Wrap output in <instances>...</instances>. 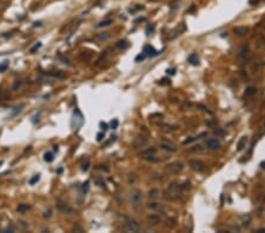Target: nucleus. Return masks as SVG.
Wrapping results in <instances>:
<instances>
[{
	"mask_svg": "<svg viewBox=\"0 0 265 233\" xmlns=\"http://www.w3.org/2000/svg\"><path fill=\"white\" fill-rule=\"evenodd\" d=\"M130 201L133 209L138 210L141 206V201H143V195L141 192L138 188H132L130 192Z\"/></svg>",
	"mask_w": 265,
	"mask_h": 233,
	"instance_id": "nucleus-1",
	"label": "nucleus"
},
{
	"mask_svg": "<svg viewBox=\"0 0 265 233\" xmlns=\"http://www.w3.org/2000/svg\"><path fill=\"white\" fill-rule=\"evenodd\" d=\"M179 190H182L180 188V185H178L177 183H172L169 186V188L165 192V194H164L165 199H167V200H174L177 198H179Z\"/></svg>",
	"mask_w": 265,
	"mask_h": 233,
	"instance_id": "nucleus-2",
	"label": "nucleus"
},
{
	"mask_svg": "<svg viewBox=\"0 0 265 233\" xmlns=\"http://www.w3.org/2000/svg\"><path fill=\"white\" fill-rule=\"evenodd\" d=\"M125 228L129 231V232H134V233H137V232H139L140 231V225L138 224V221L136 220V219H133V218H131V217H126L125 218Z\"/></svg>",
	"mask_w": 265,
	"mask_h": 233,
	"instance_id": "nucleus-3",
	"label": "nucleus"
},
{
	"mask_svg": "<svg viewBox=\"0 0 265 233\" xmlns=\"http://www.w3.org/2000/svg\"><path fill=\"white\" fill-rule=\"evenodd\" d=\"M189 166L194 171V172H198V173H201V172H205L206 171V165L198 160V159H191L189 160Z\"/></svg>",
	"mask_w": 265,
	"mask_h": 233,
	"instance_id": "nucleus-4",
	"label": "nucleus"
},
{
	"mask_svg": "<svg viewBox=\"0 0 265 233\" xmlns=\"http://www.w3.org/2000/svg\"><path fill=\"white\" fill-rule=\"evenodd\" d=\"M166 170H167V172H170L172 174H178L179 172H182L184 170V164L182 161H173L166 166Z\"/></svg>",
	"mask_w": 265,
	"mask_h": 233,
	"instance_id": "nucleus-5",
	"label": "nucleus"
},
{
	"mask_svg": "<svg viewBox=\"0 0 265 233\" xmlns=\"http://www.w3.org/2000/svg\"><path fill=\"white\" fill-rule=\"evenodd\" d=\"M57 209L59 212H62L64 214H71L73 212V209L69 205V204L62 199H58L57 200Z\"/></svg>",
	"mask_w": 265,
	"mask_h": 233,
	"instance_id": "nucleus-6",
	"label": "nucleus"
},
{
	"mask_svg": "<svg viewBox=\"0 0 265 233\" xmlns=\"http://www.w3.org/2000/svg\"><path fill=\"white\" fill-rule=\"evenodd\" d=\"M74 123H76V125H73L74 130L79 128V127L83 125V123H84V116H83L81 112H80L78 108H76V111H74V113H73V124H74Z\"/></svg>",
	"mask_w": 265,
	"mask_h": 233,
	"instance_id": "nucleus-7",
	"label": "nucleus"
},
{
	"mask_svg": "<svg viewBox=\"0 0 265 233\" xmlns=\"http://www.w3.org/2000/svg\"><path fill=\"white\" fill-rule=\"evenodd\" d=\"M159 146H160L162 150H164L166 152H170V153H174L177 151V146L171 141H162L159 144Z\"/></svg>",
	"mask_w": 265,
	"mask_h": 233,
	"instance_id": "nucleus-8",
	"label": "nucleus"
},
{
	"mask_svg": "<svg viewBox=\"0 0 265 233\" xmlns=\"http://www.w3.org/2000/svg\"><path fill=\"white\" fill-rule=\"evenodd\" d=\"M147 207H149L151 211H155V212H159V213H164L165 212V206L160 202H157V201H151L147 204Z\"/></svg>",
	"mask_w": 265,
	"mask_h": 233,
	"instance_id": "nucleus-9",
	"label": "nucleus"
},
{
	"mask_svg": "<svg viewBox=\"0 0 265 233\" xmlns=\"http://www.w3.org/2000/svg\"><path fill=\"white\" fill-rule=\"evenodd\" d=\"M205 145H206V147H208L209 150L215 151V150H218L220 147V141L218 139H216V138H210V139L206 140Z\"/></svg>",
	"mask_w": 265,
	"mask_h": 233,
	"instance_id": "nucleus-10",
	"label": "nucleus"
},
{
	"mask_svg": "<svg viewBox=\"0 0 265 233\" xmlns=\"http://www.w3.org/2000/svg\"><path fill=\"white\" fill-rule=\"evenodd\" d=\"M143 53L145 54V57H150V58L157 57L159 54V52L156 48H153L151 45H145L144 46V50H143Z\"/></svg>",
	"mask_w": 265,
	"mask_h": 233,
	"instance_id": "nucleus-11",
	"label": "nucleus"
},
{
	"mask_svg": "<svg viewBox=\"0 0 265 233\" xmlns=\"http://www.w3.org/2000/svg\"><path fill=\"white\" fill-rule=\"evenodd\" d=\"M146 144H147V139H146L144 135H139V137H137V138L134 139V141H133V149H134V150L141 149V147L145 146Z\"/></svg>",
	"mask_w": 265,
	"mask_h": 233,
	"instance_id": "nucleus-12",
	"label": "nucleus"
},
{
	"mask_svg": "<svg viewBox=\"0 0 265 233\" xmlns=\"http://www.w3.org/2000/svg\"><path fill=\"white\" fill-rule=\"evenodd\" d=\"M156 153H157V150L155 147H149V149L143 150L140 152V157L144 158V159H147V158H150L152 156H156Z\"/></svg>",
	"mask_w": 265,
	"mask_h": 233,
	"instance_id": "nucleus-13",
	"label": "nucleus"
},
{
	"mask_svg": "<svg viewBox=\"0 0 265 233\" xmlns=\"http://www.w3.org/2000/svg\"><path fill=\"white\" fill-rule=\"evenodd\" d=\"M146 221H147V224H149V225L155 226V225H158L162 221V219H160V217L158 214H150L149 217L146 218Z\"/></svg>",
	"mask_w": 265,
	"mask_h": 233,
	"instance_id": "nucleus-14",
	"label": "nucleus"
},
{
	"mask_svg": "<svg viewBox=\"0 0 265 233\" xmlns=\"http://www.w3.org/2000/svg\"><path fill=\"white\" fill-rule=\"evenodd\" d=\"M249 31V28L248 27H244V26H238V27H236L234 28V33L237 34L238 37H245L246 33Z\"/></svg>",
	"mask_w": 265,
	"mask_h": 233,
	"instance_id": "nucleus-15",
	"label": "nucleus"
},
{
	"mask_svg": "<svg viewBox=\"0 0 265 233\" xmlns=\"http://www.w3.org/2000/svg\"><path fill=\"white\" fill-rule=\"evenodd\" d=\"M147 195H149L150 199H158L159 195H160V191H159V188L153 187V188L149 190V192H147Z\"/></svg>",
	"mask_w": 265,
	"mask_h": 233,
	"instance_id": "nucleus-16",
	"label": "nucleus"
},
{
	"mask_svg": "<svg viewBox=\"0 0 265 233\" xmlns=\"http://www.w3.org/2000/svg\"><path fill=\"white\" fill-rule=\"evenodd\" d=\"M159 128L164 132H174L177 131V127L176 126H172V125H169V124H159Z\"/></svg>",
	"mask_w": 265,
	"mask_h": 233,
	"instance_id": "nucleus-17",
	"label": "nucleus"
},
{
	"mask_svg": "<svg viewBox=\"0 0 265 233\" xmlns=\"http://www.w3.org/2000/svg\"><path fill=\"white\" fill-rule=\"evenodd\" d=\"M187 61H189L191 65L198 66V65H199V58H198V55H197L196 53H192V54H190V55H189Z\"/></svg>",
	"mask_w": 265,
	"mask_h": 233,
	"instance_id": "nucleus-18",
	"label": "nucleus"
},
{
	"mask_svg": "<svg viewBox=\"0 0 265 233\" xmlns=\"http://www.w3.org/2000/svg\"><path fill=\"white\" fill-rule=\"evenodd\" d=\"M29 210H31V206H29L28 204H19V206L17 207V212L18 213H21V214L26 213Z\"/></svg>",
	"mask_w": 265,
	"mask_h": 233,
	"instance_id": "nucleus-19",
	"label": "nucleus"
},
{
	"mask_svg": "<svg viewBox=\"0 0 265 233\" xmlns=\"http://www.w3.org/2000/svg\"><path fill=\"white\" fill-rule=\"evenodd\" d=\"M246 141H248V138L246 137H242L237 144V151H243L245 145H246Z\"/></svg>",
	"mask_w": 265,
	"mask_h": 233,
	"instance_id": "nucleus-20",
	"label": "nucleus"
},
{
	"mask_svg": "<svg viewBox=\"0 0 265 233\" xmlns=\"http://www.w3.org/2000/svg\"><path fill=\"white\" fill-rule=\"evenodd\" d=\"M113 19H105V20H103V21H100V22H98L97 24V27L98 28H101V27H107V26H110V25H113Z\"/></svg>",
	"mask_w": 265,
	"mask_h": 233,
	"instance_id": "nucleus-21",
	"label": "nucleus"
},
{
	"mask_svg": "<svg viewBox=\"0 0 265 233\" xmlns=\"http://www.w3.org/2000/svg\"><path fill=\"white\" fill-rule=\"evenodd\" d=\"M248 54H249V47L248 46H244L241 50V52H239V58H241L242 60H245V58L248 57Z\"/></svg>",
	"mask_w": 265,
	"mask_h": 233,
	"instance_id": "nucleus-22",
	"label": "nucleus"
},
{
	"mask_svg": "<svg viewBox=\"0 0 265 233\" xmlns=\"http://www.w3.org/2000/svg\"><path fill=\"white\" fill-rule=\"evenodd\" d=\"M255 93H256V89H255V87H252V86H250V87H248V89L245 90L244 97L245 98H249V97H252Z\"/></svg>",
	"mask_w": 265,
	"mask_h": 233,
	"instance_id": "nucleus-23",
	"label": "nucleus"
},
{
	"mask_svg": "<svg viewBox=\"0 0 265 233\" xmlns=\"http://www.w3.org/2000/svg\"><path fill=\"white\" fill-rule=\"evenodd\" d=\"M190 152H192V153H201V152H204V147L201 146V145H194V146H192L190 149Z\"/></svg>",
	"mask_w": 265,
	"mask_h": 233,
	"instance_id": "nucleus-24",
	"label": "nucleus"
},
{
	"mask_svg": "<svg viewBox=\"0 0 265 233\" xmlns=\"http://www.w3.org/2000/svg\"><path fill=\"white\" fill-rule=\"evenodd\" d=\"M110 37H111L110 33H99V34L96 36V39H98L100 41H105V40L110 39Z\"/></svg>",
	"mask_w": 265,
	"mask_h": 233,
	"instance_id": "nucleus-25",
	"label": "nucleus"
},
{
	"mask_svg": "<svg viewBox=\"0 0 265 233\" xmlns=\"http://www.w3.org/2000/svg\"><path fill=\"white\" fill-rule=\"evenodd\" d=\"M93 180H94V183L99 186V187H105V183H104V180H103V178L101 177H99V176H96V177H93Z\"/></svg>",
	"mask_w": 265,
	"mask_h": 233,
	"instance_id": "nucleus-26",
	"label": "nucleus"
},
{
	"mask_svg": "<svg viewBox=\"0 0 265 233\" xmlns=\"http://www.w3.org/2000/svg\"><path fill=\"white\" fill-rule=\"evenodd\" d=\"M129 46V44H127V41L126 40H119V41H118L117 44H115V47L117 48H126Z\"/></svg>",
	"mask_w": 265,
	"mask_h": 233,
	"instance_id": "nucleus-27",
	"label": "nucleus"
},
{
	"mask_svg": "<svg viewBox=\"0 0 265 233\" xmlns=\"http://www.w3.org/2000/svg\"><path fill=\"white\" fill-rule=\"evenodd\" d=\"M44 160H45L46 163H52V161L54 160L53 153H52V152H47V153H45V156H44Z\"/></svg>",
	"mask_w": 265,
	"mask_h": 233,
	"instance_id": "nucleus-28",
	"label": "nucleus"
},
{
	"mask_svg": "<svg viewBox=\"0 0 265 233\" xmlns=\"http://www.w3.org/2000/svg\"><path fill=\"white\" fill-rule=\"evenodd\" d=\"M250 223H251V218H250V216H249V214L243 216V218H242V225H243V226H249V225H250Z\"/></svg>",
	"mask_w": 265,
	"mask_h": 233,
	"instance_id": "nucleus-29",
	"label": "nucleus"
},
{
	"mask_svg": "<svg viewBox=\"0 0 265 233\" xmlns=\"http://www.w3.org/2000/svg\"><path fill=\"white\" fill-rule=\"evenodd\" d=\"M39 180H40V174H36L34 177H32L31 179H29L28 184H29V185H36V184H37Z\"/></svg>",
	"mask_w": 265,
	"mask_h": 233,
	"instance_id": "nucleus-30",
	"label": "nucleus"
},
{
	"mask_svg": "<svg viewBox=\"0 0 265 233\" xmlns=\"http://www.w3.org/2000/svg\"><path fill=\"white\" fill-rule=\"evenodd\" d=\"M90 165H91L90 159H86V163H83V164H81V170H83L84 172H86L88 168H90Z\"/></svg>",
	"mask_w": 265,
	"mask_h": 233,
	"instance_id": "nucleus-31",
	"label": "nucleus"
},
{
	"mask_svg": "<svg viewBox=\"0 0 265 233\" xmlns=\"http://www.w3.org/2000/svg\"><path fill=\"white\" fill-rule=\"evenodd\" d=\"M88 191H90V183L86 181V183L83 184V192L84 193H87Z\"/></svg>",
	"mask_w": 265,
	"mask_h": 233,
	"instance_id": "nucleus-32",
	"label": "nucleus"
},
{
	"mask_svg": "<svg viewBox=\"0 0 265 233\" xmlns=\"http://www.w3.org/2000/svg\"><path fill=\"white\" fill-rule=\"evenodd\" d=\"M40 47H41V43H37V44H36L33 47H31V48H29V52H31V53H34V52H36L37 50H39Z\"/></svg>",
	"mask_w": 265,
	"mask_h": 233,
	"instance_id": "nucleus-33",
	"label": "nucleus"
},
{
	"mask_svg": "<svg viewBox=\"0 0 265 233\" xmlns=\"http://www.w3.org/2000/svg\"><path fill=\"white\" fill-rule=\"evenodd\" d=\"M118 125H119V121H118L117 119H113V120L111 121V124H110V127H111L112 130H115V128L118 127Z\"/></svg>",
	"mask_w": 265,
	"mask_h": 233,
	"instance_id": "nucleus-34",
	"label": "nucleus"
},
{
	"mask_svg": "<svg viewBox=\"0 0 265 233\" xmlns=\"http://www.w3.org/2000/svg\"><path fill=\"white\" fill-rule=\"evenodd\" d=\"M206 125H208L209 127H211V128H215L217 126V121L216 120H209V121H206Z\"/></svg>",
	"mask_w": 265,
	"mask_h": 233,
	"instance_id": "nucleus-35",
	"label": "nucleus"
},
{
	"mask_svg": "<svg viewBox=\"0 0 265 233\" xmlns=\"http://www.w3.org/2000/svg\"><path fill=\"white\" fill-rule=\"evenodd\" d=\"M145 58H146V57H145V54H144V53H140L139 55H137V57H136V63L143 61V60L145 59Z\"/></svg>",
	"mask_w": 265,
	"mask_h": 233,
	"instance_id": "nucleus-36",
	"label": "nucleus"
},
{
	"mask_svg": "<svg viewBox=\"0 0 265 233\" xmlns=\"http://www.w3.org/2000/svg\"><path fill=\"white\" fill-rule=\"evenodd\" d=\"M7 67H8V61H4V64L0 65V72L6 71V70H7Z\"/></svg>",
	"mask_w": 265,
	"mask_h": 233,
	"instance_id": "nucleus-37",
	"label": "nucleus"
},
{
	"mask_svg": "<svg viewBox=\"0 0 265 233\" xmlns=\"http://www.w3.org/2000/svg\"><path fill=\"white\" fill-rule=\"evenodd\" d=\"M146 160H147V161H151V163H157V161H159V159L156 158V156H152V157H150V158H147Z\"/></svg>",
	"mask_w": 265,
	"mask_h": 233,
	"instance_id": "nucleus-38",
	"label": "nucleus"
},
{
	"mask_svg": "<svg viewBox=\"0 0 265 233\" xmlns=\"http://www.w3.org/2000/svg\"><path fill=\"white\" fill-rule=\"evenodd\" d=\"M20 86H21V81H17V82H15V84L13 85V87H12V90H13V91H17V90L19 89V87H20Z\"/></svg>",
	"mask_w": 265,
	"mask_h": 233,
	"instance_id": "nucleus-39",
	"label": "nucleus"
},
{
	"mask_svg": "<svg viewBox=\"0 0 265 233\" xmlns=\"http://www.w3.org/2000/svg\"><path fill=\"white\" fill-rule=\"evenodd\" d=\"M3 232H4V233H7V232H14V228H13V226H11V227L8 226V227H6L5 230H3Z\"/></svg>",
	"mask_w": 265,
	"mask_h": 233,
	"instance_id": "nucleus-40",
	"label": "nucleus"
},
{
	"mask_svg": "<svg viewBox=\"0 0 265 233\" xmlns=\"http://www.w3.org/2000/svg\"><path fill=\"white\" fill-rule=\"evenodd\" d=\"M100 128H101V131L106 132V131H107V125H106L105 123H100Z\"/></svg>",
	"mask_w": 265,
	"mask_h": 233,
	"instance_id": "nucleus-41",
	"label": "nucleus"
},
{
	"mask_svg": "<svg viewBox=\"0 0 265 233\" xmlns=\"http://www.w3.org/2000/svg\"><path fill=\"white\" fill-rule=\"evenodd\" d=\"M166 73H167V74H171V75H173V74L176 73V68H171V70L169 68V70L166 71Z\"/></svg>",
	"mask_w": 265,
	"mask_h": 233,
	"instance_id": "nucleus-42",
	"label": "nucleus"
},
{
	"mask_svg": "<svg viewBox=\"0 0 265 233\" xmlns=\"http://www.w3.org/2000/svg\"><path fill=\"white\" fill-rule=\"evenodd\" d=\"M159 84H160V85H165V84H166V85H169V84H170V80H169V79H163Z\"/></svg>",
	"mask_w": 265,
	"mask_h": 233,
	"instance_id": "nucleus-43",
	"label": "nucleus"
},
{
	"mask_svg": "<svg viewBox=\"0 0 265 233\" xmlns=\"http://www.w3.org/2000/svg\"><path fill=\"white\" fill-rule=\"evenodd\" d=\"M103 138H104V133H98V135H97V140H98V141H101V140H103Z\"/></svg>",
	"mask_w": 265,
	"mask_h": 233,
	"instance_id": "nucleus-44",
	"label": "nucleus"
},
{
	"mask_svg": "<svg viewBox=\"0 0 265 233\" xmlns=\"http://www.w3.org/2000/svg\"><path fill=\"white\" fill-rule=\"evenodd\" d=\"M73 230H74V231H78V232H79V233H81V232H84V231H83V228H81V227H80V226H78V225H77V226H74V227H73Z\"/></svg>",
	"mask_w": 265,
	"mask_h": 233,
	"instance_id": "nucleus-45",
	"label": "nucleus"
},
{
	"mask_svg": "<svg viewBox=\"0 0 265 233\" xmlns=\"http://www.w3.org/2000/svg\"><path fill=\"white\" fill-rule=\"evenodd\" d=\"M51 217V210H48V212L46 211L45 213H44V218H50Z\"/></svg>",
	"mask_w": 265,
	"mask_h": 233,
	"instance_id": "nucleus-46",
	"label": "nucleus"
},
{
	"mask_svg": "<svg viewBox=\"0 0 265 233\" xmlns=\"http://www.w3.org/2000/svg\"><path fill=\"white\" fill-rule=\"evenodd\" d=\"M215 133H216L217 135H223V134H224V132H223L222 130H216V131H215Z\"/></svg>",
	"mask_w": 265,
	"mask_h": 233,
	"instance_id": "nucleus-47",
	"label": "nucleus"
},
{
	"mask_svg": "<svg viewBox=\"0 0 265 233\" xmlns=\"http://www.w3.org/2000/svg\"><path fill=\"white\" fill-rule=\"evenodd\" d=\"M37 26H41V21H39V22H34V27H37Z\"/></svg>",
	"mask_w": 265,
	"mask_h": 233,
	"instance_id": "nucleus-48",
	"label": "nucleus"
},
{
	"mask_svg": "<svg viewBox=\"0 0 265 233\" xmlns=\"http://www.w3.org/2000/svg\"><path fill=\"white\" fill-rule=\"evenodd\" d=\"M253 3L256 4V3H257V0H250V4H253Z\"/></svg>",
	"mask_w": 265,
	"mask_h": 233,
	"instance_id": "nucleus-49",
	"label": "nucleus"
},
{
	"mask_svg": "<svg viewBox=\"0 0 265 233\" xmlns=\"http://www.w3.org/2000/svg\"><path fill=\"white\" fill-rule=\"evenodd\" d=\"M262 167H263V168H265V163H263V164H262Z\"/></svg>",
	"mask_w": 265,
	"mask_h": 233,
	"instance_id": "nucleus-50",
	"label": "nucleus"
},
{
	"mask_svg": "<svg viewBox=\"0 0 265 233\" xmlns=\"http://www.w3.org/2000/svg\"><path fill=\"white\" fill-rule=\"evenodd\" d=\"M1 164H3V161H0V165H1Z\"/></svg>",
	"mask_w": 265,
	"mask_h": 233,
	"instance_id": "nucleus-51",
	"label": "nucleus"
},
{
	"mask_svg": "<svg viewBox=\"0 0 265 233\" xmlns=\"http://www.w3.org/2000/svg\"><path fill=\"white\" fill-rule=\"evenodd\" d=\"M1 1H3V0H0V3H1Z\"/></svg>",
	"mask_w": 265,
	"mask_h": 233,
	"instance_id": "nucleus-52",
	"label": "nucleus"
},
{
	"mask_svg": "<svg viewBox=\"0 0 265 233\" xmlns=\"http://www.w3.org/2000/svg\"><path fill=\"white\" fill-rule=\"evenodd\" d=\"M0 11H1V7H0Z\"/></svg>",
	"mask_w": 265,
	"mask_h": 233,
	"instance_id": "nucleus-53",
	"label": "nucleus"
}]
</instances>
